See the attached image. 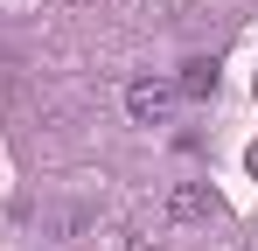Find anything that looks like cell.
I'll list each match as a JSON object with an SVG mask.
<instances>
[{"label": "cell", "mask_w": 258, "mask_h": 251, "mask_svg": "<svg viewBox=\"0 0 258 251\" xmlns=\"http://www.w3.org/2000/svg\"><path fill=\"white\" fill-rule=\"evenodd\" d=\"M174 105H181L174 77H133V84H126V119H133V126H168Z\"/></svg>", "instance_id": "cell-1"}, {"label": "cell", "mask_w": 258, "mask_h": 251, "mask_svg": "<svg viewBox=\"0 0 258 251\" xmlns=\"http://www.w3.org/2000/svg\"><path fill=\"white\" fill-rule=\"evenodd\" d=\"M174 91H181V98H216V63H188V70L174 77Z\"/></svg>", "instance_id": "cell-3"}, {"label": "cell", "mask_w": 258, "mask_h": 251, "mask_svg": "<svg viewBox=\"0 0 258 251\" xmlns=\"http://www.w3.org/2000/svg\"><path fill=\"white\" fill-rule=\"evenodd\" d=\"M244 167H251V174H258V140H251V154H244Z\"/></svg>", "instance_id": "cell-4"}, {"label": "cell", "mask_w": 258, "mask_h": 251, "mask_svg": "<svg viewBox=\"0 0 258 251\" xmlns=\"http://www.w3.org/2000/svg\"><path fill=\"white\" fill-rule=\"evenodd\" d=\"M168 216H181V223H196V216H216V196L203 189V181H181L168 196Z\"/></svg>", "instance_id": "cell-2"}]
</instances>
